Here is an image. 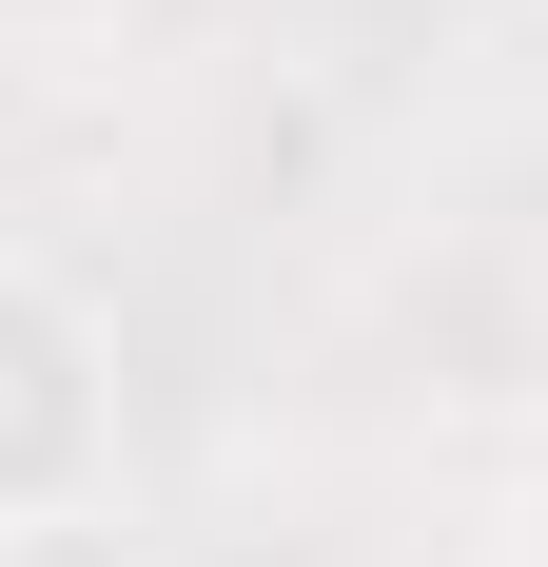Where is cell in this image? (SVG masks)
<instances>
[{"mask_svg":"<svg viewBox=\"0 0 548 567\" xmlns=\"http://www.w3.org/2000/svg\"><path fill=\"white\" fill-rule=\"evenodd\" d=\"M118 451H138V411H118V313L79 275H40V255H0V548L99 528Z\"/></svg>","mask_w":548,"mask_h":567,"instance_id":"cell-1","label":"cell"},{"mask_svg":"<svg viewBox=\"0 0 548 567\" xmlns=\"http://www.w3.org/2000/svg\"><path fill=\"white\" fill-rule=\"evenodd\" d=\"M529 548H548V470H529Z\"/></svg>","mask_w":548,"mask_h":567,"instance_id":"cell-2","label":"cell"}]
</instances>
